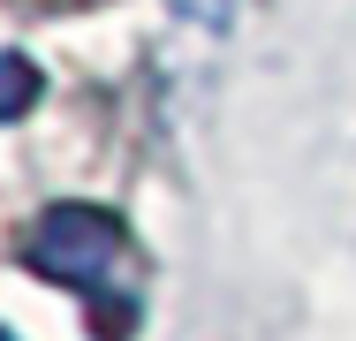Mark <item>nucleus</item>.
Segmentation results:
<instances>
[{"label":"nucleus","mask_w":356,"mask_h":341,"mask_svg":"<svg viewBox=\"0 0 356 341\" xmlns=\"http://www.w3.org/2000/svg\"><path fill=\"white\" fill-rule=\"evenodd\" d=\"M38 91H46V76L31 68V54H0V122H23L38 106Z\"/></svg>","instance_id":"f03ea898"},{"label":"nucleus","mask_w":356,"mask_h":341,"mask_svg":"<svg viewBox=\"0 0 356 341\" xmlns=\"http://www.w3.org/2000/svg\"><path fill=\"white\" fill-rule=\"evenodd\" d=\"M175 8V23L182 31H197V38H220L227 31V15H235V0H167Z\"/></svg>","instance_id":"7ed1b4c3"},{"label":"nucleus","mask_w":356,"mask_h":341,"mask_svg":"<svg viewBox=\"0 0 356 341\" xmlns=\"http://www.w3.org/2000/svg\"><path fill=\"white\" fill-rule=\"evenodd\" d=\"M0 341H15V334H8V326H0Z\"/></svg>","instance_id":"20e7f679"},{"label":"nucleus","mask_w":356,"mask_h":341,"mask_svg":"<svg viewBox=\"0 0 356 341\" xmlns=\"http://www.w3.org/2000/svg\"><path fill=\"white\" fill-rule=\"evenodd\" d=\"M122 258V220L99 205H46L23 235V266L61 280V288H91L106 280V266Z\"/></svg>","instance_id":"f257e3e1"}]
</instances>
